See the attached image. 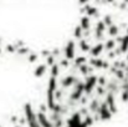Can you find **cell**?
I'll return each mask as SVG.
<instances>
[{
	"label": "cell",
	"instance_id": "44",
	"mask_svg": "<svg viewBox=\"0 0 128 127\" xmlns=\"http://www.w3.org/2000/svg\"><path fill=\"white\" fill-rule=\"evenodd\" d=\"M116 56V54H114V51H110V54H108V57L110 59H113Z\"/></svg>",
	"mask_w": 128,
	"mask_h": 127
},
{
	"label": "cell",
	"instance_id": "45",
	"mask_svg": "<svg viewBox=\"0 0 128 127\" xmlns=\"http://www.w3.org/2000/svg\"><path fill=\"white\" fill-rule=\"evenodd\" d=\"M88 1H90V0H78V4H80V5H85Z\"/></svg>",
	"mask_w": 128,
	"mask_h": 127
},
{
	"label": "cell",
	"instance_id": "22",
	"mask_svg": "<svg viewBox=\"0 0 128 127\" xmlns=\"http://www.w3.org/2000/svg\"><path fill=\"white\" fill-rule=\"evenodd\" d=\"M74 36H75L76 39H80V40L84 38V30L81 29L80 25H77V26L75 28V30H74Z\"/></svg>",
	"mask_w": 128,
	"mask_h": 127
},
{
	"label": "cell",
	"instance_id": "5",
	"mask_svg": "<svg viewBox=\"0 0 128 127\" xmlns=\"http://www.w3.org/2000/svg\"><path fill=\"white\" fill-rule=\"evenodd\" d=\"M64 54H65V59L67 60H74L75 59V54H76V44L74 40H70L65 45L64 47Z\"/></svg>",
	"mask_w": 128,
	"mask_h": 127
},
{
	"label": "cell",
	"instance_id": "19",
	"mask_svg": "<svg viewBox=\"0 0 128 127\" xmlns=\"http://www.w3.org/2000/svg\"><path fill=\"white\" fill-rule=\"evenodd\" d=\"M98 106H100V101L97 98H93L91 101V103H90V111L93 112V113H96L97 110H98Z\"/></svg>",
	"mask_w": 128,
	"mask_h": 127
},
{
	"label": "cell",
	"instance_id": "39",
	"mask_svg": "<svg viewBox=\"0 0 128 127\" xmlns=\"http://www.w3.org/2000/svg\"><path fill=\"white\" fill-rule=\"evenodd\" d=\"M58 54H60V50H58V49H54V50H52V52H51V55H52V56H57Z\"/></svg>",
	"mask_w": 128,
	"mask_h": 127
},
{
	"label": "cell",
	"instance_id": "37",
	"mask_svg": "<svg viewBox=\"0 0 128 127\" xmlns=\"http://www.w3.org/2000/svg\"><path fill=\"white\" fill-rule=\"evenodd\" d=\"M40 112H44V113L47 112V106H46L45 103H41V105H40Z\"/></svg>",
	"mask_w": 128,
	"mask_h": 127
},
{
	"label": "cell",
	"instance_id": "30",
	"mask_svg": "<svg viewBox=\"0 0 128 127\" xmlns=\"http://www.w3.org/2000/svg\"><path fill=\"white\" fill-rule=\"evenodd\" d=\"M102 21L104 23V25H106V26H110V25H112V24H113V21H112V16H111V15H106V16H104V19H103Z\"/></svg>",
	"mask_w": 128,
	"mask_h": 127
},
{
	"label": "cell",
	"instance_id": "28",
	"mask_svg": "<svg viewBox=\"0 0 128 127\" xmlns=\"http://www.w3.org/2000/svg\"><path fill=\"white\" fill-rule=\"evenodd\" d=\"M94 88H96V92H97L98 96H103V95H106V91H107V90H106L104 86H100V85H97Z\"/></svg>",
	"mask_w": 128,
	"mask_h": 127
},
{
	"label": "cell",
	"instance_id": "53",
	"mask_svg": "<svg viewBox=\"0 0 128 127\" xmlns=\"http://www.w3.org/2000/svg\"><path fill=\"white\" fill-rule=\"evenodd\" d=\"M127 60H128V54H127Z\"/></svg>",
	"mask_w": 128,
	"mask_h": 127
},
{
	"label": "cell",
	"instance_id": "54",
	"mask_svg": "<svg viewBox=\"0 0 128 127\" xmlns=\"http://www.w3.org/2000/svg\"><path fill=\"white\" fill-rule=\"evenodd\" d=\"M0 127H1V126H0Z\"/></svg>",
	"mask_w": 128,
	"mask_h": 127
},
{
	"label": "cell",
	"instance_id": "2",
	"mask_svg": "<svg viewBox=\"0 0 128 127\" xmlns=\"http://www.w3.org/2000/svg\"><path fill=\"white\" fill-rule=\"evenodd\" d=\"M97 113H98L101 121H108V120L112 118V115H113L111 112V110L108 108V105L106 103V101H103L102 103H100L98 110H97Z\"/></svg>",
	"mask_w": 128,
	"mask_h": 127
},
{
	"label": "cell",
	"instance_id": "21",
	"mask_svg": "<svg viewBox=\"0 0 128 127\" xmlns=\"http://www.w3.org/2000/svg\"><path fill=\"white\" fill-rule=\"evenodd\" d=\"M107 28H108V35H111V36H117L118 35V26L117 25L112 24Z\"/></svg>",
	"mask_w": 128,
	"mask_h": 127
},
{
	"label": "cell",
	"instance_id": "47",
	"mask_svg": "<svg viewBox=\"0 0 128 127\" xmlns=\"http://www.w3.org/2000/svg\"><path fill=\"white\" fill-rule=\"evenodd\" d=\"M76 127H87V125H86L85 122H84V121H82V122H81V123H80V125H78V126H76Z\"/></svg>",
	"mask_w": 128,
	"mask_h": 127
},
{
	"label": "cell",
	"instance_id": "43",
	"mask_svg": "<svg viewBox=\"0 0 128 127\" xmlns=\"http://www.w3.org/2000/svg\"><path fill=\"white\" fill-rule=\"evenodd\" d=\"M78 112H80V113H81V115H87V112H88V111H87V108H85V107H84V108H82V110H81V111H78Z\"/></svg>",
	"mask_w": 128,
	"mask_h": 127
},
{
	"label": "cell",
	"instance_id": "11",
	"mask_svg": "<svg viewBox=\"0 0 128 127\" xmlns=\"http://www.w3.org/2000/svg\"><path fill=\"white\" fill-rule=\"evenodd\" d=\"M77 81H78V80H77L74 75H70V76H66V77H64V79H62V81H61V86H62L64 88H68V87L74 86Z\"/></svg>",
	"mask_w": 128,
	"mask_h": 127
},
{
	"label": "cell",
	"instance_id": "48",
	"mask_svg": "<svg viewBox=\"0 0 128 127\" xmlns=\"http://www.w3.org/2000/svg\"><path fill=\"white\" fill-rule=\"evenodd\" d=\"M104 3H110V4H112V3H114V0H103Z\"/></svg>",
	"mask_w": 128,
	"mask_h": 127
},
{
	"label": "cell",
	"instance_id": "27",
	"mask_svg": "<svg viewBox=\"0 0 128 127\" xmlns=\"http://www.w3.org/2000/svg\"><path fill=\"white\" fill-rule=\"evenodd\" d=\"M106 90H107V91H110V92L116 93V92L118 91V86L114 84V82H110V84H108V86L106 87Z\"/></svg>",
	"mask_w": 128,
	"mask_h": 127
},
{
	"label": "cell",
	"instance_id": "25",
	"mask_svg": "<svg viewBox=\"0 0 128 127\" xmlns=\"http://www.w3.org/2000/svg\"><path fill=\"white\" fill-rule=\"evenodd\" d=\"M29 52H30V50H29V47H26V46H21V47L16 49V54H18V55H28Z\"/></svg>",
	"mask_w": 128,
	"mask_h": 127
},
{
	"label": "cell",
	"instance_id": "1",
	"mask_svg": "<svg viewBox=\"0 0 128 127\" xmlns=\"http://www.w3.org/2000/svg\"><path fill=\"white\" fill-rule=\"evenodd\" d=\"M24 111H25V118H26V122H28L29 127H41L39 125V122H38L36 113L34 112L30 102L24 105Z\"/></svg>",
	"mask_w": 128,
	"mask_h": 127
},
{
	"label": "cell",
	"instance_id": "14",
	"mask_svg": "<svg viewBox=\"0 0 128 127\" xmlns=\"http://www.w3.org/2000/svg\"><path fill=\"white\" fill-rule=\"evenodd\" d=\"M80 26L82 30H90L91 29V20L87 15H84L80 20Z\"/></svg>",
	"mask_w": 128,
	"mask_h": 127
},
{
	"label": "cell",
	"instance_id": "34",
	"mask_svg": "<svg viewBox=\"0 0 128 127\" xmlns=\"http://www.w3.org/2000/svg\"><path fill=\"white\" fill-rule=\"evenodd\" d=\"M121 100L123 102H128V92L126 90H122V92H121Z\"/></svg>",
	"mask_w": 128,
	"mask_h": 127
},
{
	"label": "cell",
	"instance_id": "50",
	"mask_svg": "<svg viewBox=\"0 0 128 127\" xmlns=\"http://www.w3.org/2000/svg\"><path fill=\"white\" fill-rule=\"evenodd\" d=\"M124 3H128V0H124Z\"/></svg>",
	"mask_w": 128,
	"mask_h": 127
},
{
	"label": "cell",
	"instance_id": "6",
	"mask_svg": "<svg viewBox=\"0 0 128 127\" xmlns=\"http://www.w3.org/2000/svg\"><path fill=\"white\" fill-rule=\"evenodd\" d=\"M81 122H82V115H81L78 111H77V112H74V113L71 115V117L66 121L67 126H72V127L78 126Z\"/></svg>",
	"mask_w": 128,
	"mask_h": 127
},
{
	"label": "cell",
	"instance_id": "31",
	"mask_svg": "<svg viewBox=\"0 0 128 127\" xmlns=\"http://www.w3.org/2000/svg\"><path fill=\"white\" fill-rule=\"evenodd\" d=\"M85 117L86 118H85V121H84V122L87 125V127L92 126V125H93V117H92V116H90V115H86Z\"/></svg>",
	"mask_w": 128,
	"mask_h": 127
},
{
	"label": "cell",
	"instance_id": "16",
	"mask_svg": "<svg viewBox=\"0 0 128 127\" xmlns=\"http://www.w3.org/2000/svg\"><path fill=\"white\" fill-rule=\"evenodd\" d=\"M78 70H80V72H81V75H84V76H88L92 71H93V67L92 66H88V65H80L78 66Z\"/></svg>",
	"mask_w": 128,
	"mask_h": 127
},
{
	"label": "cell",
	"instance_id": "40",
	"mask_svg": "<svg viewBox=\"0 0 128 127\" xmlns=\"http://www.w3.org/2000/svg\"><path fill=\"white\" fill-rule=\"evenodd\" d=\"M78 101H81V103H82V105H86V103H87V97H84V96H82Z\"/></svg>",
	"mask_w": 128,
	"mask_h": 127
},
{
	"label": "cell",
	"instance_id": "52",
	"mask_svg": "<svg viewBox=\"0 0 128 127\" xmlns=\"http://www.w3.org/2000/svg\"><path fill=\"white\" fill-rule=\"evenodd\" d=\"M14 127H21V126H14Z\"/></svg>",
	"mask_w": 128,
	"mask_h": 127
},
{
	"label": "cell",
	"instance_id": "46",
	"mask_svg": "<svg viewBox=\"0 0 128 127\" xmlns=\"http://www.w3.org/2000/svg\"><path fill=\"white\" fill-rule=\"evenodd\" d=\"M18 121H19L21 125H24V123L26 122V118H25V117H22V118H20V120H18Z\"/></svg>",
	"mask_w": 128,
	"mask_h": 127
},
{
	"label": "cell",
	"instance_id": "3",
	"mask_svg": "<svg viewBox=\"0 0 128 127\" xmlns=\"http://www.w3.org/2000/svg\"><path fill=\"white\" fill-rule=\"evenodd\" d=\"M86 81L84 82V92L86 95H90L92 93V91L94 90V87L97 86V76L94 75H90V76H86Z\"/></svg>",
	"mask_w": 128,
	"mask_h": 127
},
{
	"label": "cell",
	"instance_id": "9",
	"mask_svg": "<svg viewBox=\"0 0 128 127\" xmlns=\"http://www.w3.org/2000/svg\"><path fill=\"white\" fill-rule=\"evenodd\" d=\"M36 118H38V122H39V125L41 127H54L52 126V122L46 117V113H44V112H38L36 113Z\"/></svg>",
	"mask_w": 128,
	"mask_h": 127
},
{
	"label": "cell",
	"instance_id": "13",
	"mask_svg": "<svg viewBox=\"0 0 128 127\" xmlns=\"http://www.w3.org/2000/svg\"><path fill=\"white\" fill-rule=\"evenodd\" d=\"M82 11L86 13V15L88 16V18H91V16H98V9L96 8V6H92V5H87L85 4V8L82 9Z\"/></svg>",
	"mask_w": 128,
	"mask_h": 127
},
{
	"label": "cell",
	"instance_id": "32",
	"mask_svg": "<svg viewBox=\"0 0 128 127\" xmlns=\"http://www.w3.org/2000/svg\"><path fill=\"white\" fill-rule=\"evenodd\" d=\"M107 84V81H106V77L104 76H98L97 77V85H100V86H106Z\"/></svg>",
	"mask_w": 128,
	"mask_h": 127
},
{
	"label": "cell",
	"instance_id": "18",
	"mask_svg": "<svg viewBox=\"0 0 128 127\" xmlns=\"http://www.w3.org/2000/svg\"><path fill=\"white\" fill-rule=\"evenodd\" d=\"M103 47H104L107 51H112V50L116 47V40H113V39L107 40L106 44H103Z\"/></svg>",
	"mask_w": 128,
	"mask_h": 127
},
{
	"label": "cell",
	"instance_id": "23",
	"mask_svg": "<svg viewBox=\"0 0 128 127\" xmlns=\"http://www.w3.org/2000/svg\"><path fill=\"white\" fill-rule=\"evenodd\" d=\"M87 62V57L85 56H78V57H75V67H78L80 65H84Z\"/></svg>",
	"mask_w": 128,
	"mask_h": 127
},
{
	"label": "cell",
	"instance_id": "17",
	"mask_svg": "<svg viewBox=\"0 0 128 127\" xmlns=\"http://www.w3.org/2000/svg\"><path fill=\"white\" fill-rule=\"evenodd\" d=\"M90 64L93 69H102V65H103V60L98 59V57H92L90 60Z\"/></svg>",
	"mask_w": 128,
	"mask_h": 127
},
{
	"label": "cell",
	"instance_id": "12",
	"mask_svg": "<svg viewBox=\"0 0 128 127\" xmlns=\"http://www.w3.org/2000/svg\"><path fill=\"white\" fill-rule=\"evenodd\" d=\"M104 50V47H103V44L102 42H98V44H96L94 46H92L91 49H90V54H91V56L92 57H97V56H100L101 54H102V51Z\"/></svg>",
	"mask_w": 128,
	"mask_h": 127
},
{
	"label": "cell",
	"instance_id": "10",
	"mask_svg": "<svg viewBox=\"0 0 128 127\" xmlns=\"http://www.w3.org/2000/svg\"><path fill=\"white\" fill-rule=\"evenodd\" d=\"M116 41H118L121 45H120V51L121 54H126L128 51V35L126 34L124 36H120L116 39Z\"/></svg>",
	"mask_w": 128,
	"mask_h": 127
},
{
	"label": "cell",
	"instance_id": "33",
	"mask_svg": "<svg viewBox=\"0 0 128 127\" xmlns=\"http://www.w3.org/2000/svg\"><path fill=\"white\" fill-rule=\"evenodd\" d=\"M5 49H6V51H8V52H10V54H14V52H16V47H15L12 44H8Z\"/></svg>",
	"mask_w": 128,
	"mask_h": 127
},
{
	"label": "cell",
	"instance_id": "41",
	"mask_svg": "<svg viewBox=\"0 0 128 127\" xmlns=\"http://www.w3.org/2000/svg\"><path fill=\"white\" fill-rule=\"evenodd\" d=\"M18 120H19V118H18L16 116H11V118H10V121H11L12 123H16V122H18Z\"/></svg>",
	"mask_w": 128,
	"mask_h": 127
},
{
	"label": "cell",
	"instance_id": "38",
	"mask_svg": "<svg viewBox=\"0 0 128 127\" xmlns=\"http://www.w3.org/2000/svg\"><path fill=\"white\" fill-rule=\"evenodd\" d=\"M50 54H51V52H50L48 50H42V51H41V55H42L44 57H47Z\"/></svg>",
	"mask_w": 128,
	"mask_h": 127
},
{
	"label": "cell",
	"instance_id": "49",
	"mask_svg": "<svg viewBox=\"0 0 128 127\" xmlns=\"http://www.w3.org/2000/svg\"><path fill=\"white\" fill-rule=\"evenodd\" d=\"M126 34H127V35H128V28H127V31H126Z\"/></svg>",
	"mask_w": 128,
	"mask_h": 127
},
{
	"label": "cell",
	"instance_id": "42",
	"mask_svg": "<svg viewBox=\"0 0 128 127\" xmlns=\"http://www.w3.org/2000/svg\"><path fill=\"white\" fill-rule=\"evenodd\" d=\"M102 69H110V64H108V62H106V61H103Z\"/></svg>",
	"mask_w": 128,
	"mask_h": 127
},
{
	"label": "cell",
	"instance_id": "24",
	"mask_svg": "<svg viewBox=\"0 0 128 127\" xmlns=\"http://www.w3.org/2000/svg\"><path fill=\"white\" fill-rule=\"evenodd\" d=\"M58 74H60V67H58V65H57V64L51 65V76L57 77V76H58Z\"/></svg>",
	"mask_w": 128,
	"mask_h": 127
},
{
	"label": "cell",
	"instance_id": "4",
	"mask_svg": "<svg viewBox=\"0 0 128 127\" xmlns=\"http://www.w3.org/2000/svg\"><path fill=\"white\" fill-rule=\"evenodd\" d=\"M84 82H81V81H77L76 84H75V88H74V91H72V93L70 95V101H74V102H76V101H78L82 96H84Z\"/></svg>",
	"mask_w": 128,
	"mask_h": 127
},
{
	"label": "cell",
	"instance_id": "15",
	"mask_svg": "<svg viewBox=\"0 0 128 127\" xmlns=\"http://www.w3.org/2000/svg\"><path fill=\"white\" fill-rule=\"evenodd\" d=\"M46 67H47V65H46V64H41V65H39V66L35 69V71H34L35 77H42L44 75L46 74Z\"/></svg>",
	"mask_w": 128,
	"mask_h": 127
},
{
	"label": "cell",
	"instance_id": "29",
	"mask_svg": "<svg viewBox=\"0 0 128 127\" xmlns=\"http://www.w3.org/2000/svg\"><path fill=\"white\" fill-rule=\"evenodd\" d=\"M45 59H46V65H47V66H51V65L55 64V59H56V57L50 54V55H48L47 57H45Z\"/></svg>",
	"mask_w": 128,
	"mask_h": 127
},
{
	"label": "cell",
	"instance_id": "26",
	"mask_svg": "<svg viewBox=\"0 0 128 127\" xmlns=\"http://www.w3.org/2000/svg\"><path fill=\"white\" fill-rule=\"evenodd\" d=\"M38 59H39V57H38V54H36V52H29V54H28V61H29L30 64H34Z\"/></svg>",
	"mask_w": 128,
	"mask_h": 127
},
{
	"label": "cell",
	"instance_id": "8",
	"mask_svg": "<svg viewBox=\"0 0 128 127\" xmlns=\"http://www.w3.org/2000/svg\"><path fill=\"white\" fill-rule=\"evenodd\" d=\"M104 101H106V103L108 105V108L111 110V112H112V113H117V106H116V102H114V93L108 91V93H107Z\"/></svg>",
	"mask_w": 128,
	"mask_h": 127
},
{
	"label": "cell",
	"instance_id": "36",
	"mask_svg": "<svg viewBox=\"0 0 128 127\" xmlns=\"http://www.w3.org/2000/svg\"><path fill=\"white\" fill-rule=\"evenodd\" d=\"M121 87H122V90H126V91L128 92V80L127 79H124V80H123V84H122Z\"/></svg>",
	"mask_w": 128,
	"mask_h": 127
},
{
	"label": "cell",
	"instance_id": "20",
	"mask_svg": "<svg viewBox=\"0 0 128 127\" xmlns=\"http://www.w3.org/2000/svg\"><path fill=\"white\" fill-rule=\"evenodd\" d=\"M80 49H81L82 52H88L90 49H91V46H90V44L86 41L85 39H81L80 40Z\"/></svg>",
	"mask_w": 128,
	"mask_h": 127
},
{
	"label": "cell",
	"instance_id": "35",
	"mask_svg": "<svg viewBox=\"0 0 128 127\" xmlns=\"http://www.w3.org/2000/svg\"><path fill=\"white\" fill-rule=\"evenodd\" d=\"M60 65H61L62 67L67 69V67L70 66V60H67V59H62V60L60 61Z\"/></svg>",
	"mask_w": 128,
	"mask_h": 127
},
{
	"label": "cell",
	"instance_id": "51",
	"mask_svg": "<svg viewBox=\"0 0 128 127\" xmlns=\"http://www.w3.org/2000/svg\"><path fill=\"white\" fill-rule=\"evenodd\" d=\"M0 54H1V47H0Z\"/></svg>",
	"mask_w": 128,
	"mask_h": 127
},
{
	"label": "cell",
	"instance_id": "7",
	"mask_svg": "<svg viewBox=\"0 0 128 127\" xmlns=\"http://www.w3.org/2000/svg\"><path fill=\"white\" fill-rule=\"evenodd\" d=\"M106 25L102 20H100L97 24H96V29H94V36L97 40H102L103 39V35H104V31H106Z\"/></svg>",
	"mask_w": 128,
	"mask_h": 127
}]
</instances>
